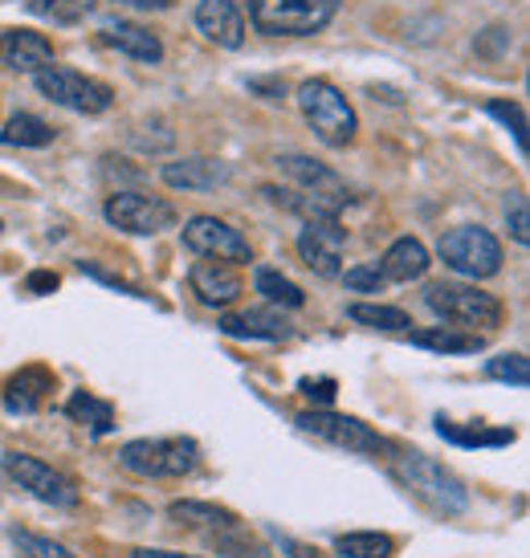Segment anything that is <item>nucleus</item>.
I'll return each instance as SVG.
<instances>
[{
    "instance_id": "a211bd4d",
    "label": "nucleus",
    "mask_w": 530,
    "mask_h": 558,
    "mask_svg": "<svg viewBox=\"0 0 530 558\" xmlns=\"http://www.w3.org/2000/svg\"><path fill=\"white\" fill-rule=\"evenodd\" d=\"M53 391V372L49 367H21V372L4 384V408L13 412V416H33L41 403H46V396Z\"/></svg>"
},
{
    "instance_id": "ddd939ff",
    "label": "nucleus",
    "mask_w": 530,
    "mask_h": 558,
    "mask_svg": "<svg viewBox=\"0 0 530 558\" xmlns=\"http://www.w3.org/2000/svg\"><path fill=\"white\" fill-rule=\"evenodd\" d=\"M278 171L281 175H290L298 184V192H306L314 201L330 204V208H344L351 196H347V184L335 175L330 168H323L318 159H306V156H281L278 159Z\"/></svg>"
},
{
    "instance_id": "39448f33",
    "label": "nucleus",
    "mask_w": 530,
    "mask_h": 558,
    "mask_svg": "<svg viewBox=\"0 0 530 558\" xmlns=\"http://www.w3.org/2000/svg\"><path fill=\"white\" fill-rule=\"evenodd\" d=\"M119 465L135 477H184L201 465V449L188 436H164V440H131L119 452Z\"/></svg>"
},
{
    "instance_id": "7ed1b4c3",
    "label": "nucleus",
    "mask_w": 530,
    "mask_h": 558,
    "mask_svg": "<svg viewBox=\"0 0 530 558\" xmlns=\"http://www.w3.org/2000/svg\"><path fill=\"white\" fill-rule=\"evenodd\" d=\"M298 110H302V119L311 123V131L327 143V147H347V143L356 140V131H359L356 110H351V102L344 98V90H335L330 82H323V78L302 82V86H298Z\"/></svg>"
},
{
    "instance_id": "7c9ffc66",
    "label": "nucleus",
    "mask_w": 530,
    "mask_h": 558,
    "mask_svg": "<svg viewBox=\"0 0 530 558\" xmlns=\"http://www.w3.org/2000/svg\"><path fill=\"white\" fill-rule=\"evenodd\" d=\"M33 13L53 25H79L94 13V0H33Z\"/></svg>"
},
{
    "instance_id": "f704fd0d",
    "label": "nucleus",
    "mask_w": 530,
    "mask_h": 558,
    "mask_svg": "<svg viewBox=\"0 0 530 558\" xmlns=\"http://www.w3.org/2000/svg\"><path fill=\"white\" fill-rule=\"evenodd\" d=\"M344 281H347V290H356V294H380L384 274H380V265H356V269L344 274Z\"/></svg>"
},
{
    "instance_id": "c756f323",
    "label": "nucleus",
    "mask_w": 530,
    "mask_h": 558,
    "mask_svg": "<svg viewBox=\"0 0 530 558\" xmlns=\"http://www.w3.org/2000/svg\"><path fill=\"white\" fill-rule=\"evenodd\" d=\"M347 318L359 326H372V330H392V335H400L412 326L405 311H396V306H368V302H356V306H347Z\"/></svg>"
},
{
    "instance_id": "0eeeda50",
    "label": "nucleus",
    "mask_w": 530,
    "mask_h": 558,
    "mask_svg": "<svg viewBox=\"0 0 530 558\" xmlns=\"http://www.w3.org/2000/svg\"><path fill=\"white\" fill-rule=\"evenodd\" d=\"M0 469H4V477L16 481L25 494H33L37 501H46V506H58V510L79 506V485L65 477V473H58L53 465L29 457V452H4Z\"/></svg>"
},
{
    "instance_id": "58836bf2",
    "label": "nucleus",
    "mask_w": 530,
    "mask_h": 558,
    "mask_svg": "<svg viewBox=\"0 0 530 558\" xmlns=\"http://www.w3.org/2000/svg\"><path fill=\"white\" fill-rule=\"evenodd\" d=\"M131 558H196V555H176V550H147V546H140V550H131Z\"/></svg>"
},
{
    "instance_id": "e433bc0d",
    "label": "nucleus",
    "mask_w": 530,
    "mask_h": 558,
    "mask_svg": "<svg viewBox=\"0 0 530 558\" xmlns=\"http://www.w3.org/2000/svg\"><path fill=\"white\" fill-rule=\"evenodd\" d=\"M302 391L318 403H330L335 400V379H302Z\"/></svg>"
},
{
    "instance_id": "393cba45",
    "label": "nucleus",
    "mask_w": 530,
    "mask_h": 558,
    "mask_svg": "<svg viewBox=\"0 0 530 558\" xmlns=\"http://www.w3.org/2000/svg\"><path fill=\"white\" fill-rule=\"evenodd\" d=\"M437 433L453 445H461V449H502V445H515V433L510 428H461V424H453V420L437 416Z\"/></svg>"
},
{
    "instance_id": "f03ea898",
    "label": "nucleus",
    "mask_w": 530,
    "mask_h": 558,
    "mask_svg": "<svg viewBox=\"0 0 530 558\" xmlns=\"http://www.w3.org/2000/svg\"><path fill=\"white\" fill-rule=\"evenodd\" d=\"M429 311L445 318V323L461 326V330H498L502 326V302L494 294H485L478 286H466V281H437V286H429Z\"/></svg>"
},
{
    "instance_id": "4468645a",
    "label": "nucleus",
    "mask_w": 530,
    "mask_h": 558,
    "mask_svg": "<svg viewBox=\"0 0 530 558\" xmlns=\"http://www.w3.org/2000/svg\"><path fill=\"white\" fill-rule=\"evenodd\" d=\"M188 286H192V294L201 298L204 306H233L237 298H241V274H237L229 262H201L192 265V274H188Z\"/></svg>"
},
{
    "instance_id": "473e14b6",
    "label": "nucleus",
    "mask_w": 530,
    "mask_h": 558,
    "mask_svg": "<svg viewBox=\"0 0 530 558\" xmlns=\"http://www.w3.org/2000/svg\"><path fill=\"white\" fill-rule=\"evenodd\" d=\"M13 543L25 558H79V555H70L62 543L41 538V534H25V530H13Z\"/></svg>"
},
{
    "instance_id": "6e6552de",
    "label": "nucleus",
    "mask_w": 530,
    "mask_h": 558,
    "mask_svg": "<svg viewBox=\"0 0 530 558\" xmlns=\"http://www.w3.org/2000/svg\"><path fill=\"white\" fill-rule=\"evenodd\" d=\"M37 90L46 94L49 102H58L65 110H79V114H103L115 102L107 82H94L86 74H79V70H62V65L37 70Z\"/></svg>"
},
{
    "instance_id": "cd10ccee",
    "label": "nucleus",
    "mask_w": 530,
    "mask_h": 558,
    "mask_svg": "<svg viewBox=\"0 0 530 558\" xmlns=\"http://www.w3.org/2000/svg\"><path fill=\"white\" fill-rule=\"evenodd\" d=\"M208 543H213V550H217L220 558H269L265 543H257L245 526L213 530V534H208Z\"/></svg>"
},
{
    "instance_id": "412c9836",
    "label": "nucleus",
    "mask_w": 530,
    "mask_h": 558,
    "mask_svg": "<svg viewBox=\"0 0 530 558\" xmlns=\"http://www.w3.org/2000/svg\"><path fill=\"white\" fill-rule=\"evenodd\" d=\"M103 41L110 49H119L127 58H135V62H152L156 65L164 58V46H159V37L152 29H143V25H131V21H115L103 29Z\"/></svg>"
},
{
    "instance_id": "f8f14e48",
    "label": "nucleus",
    "mask_w": 530,
    "mask_h": 558,
    "mask_svg": "<svg viewBox=\"0 0 530 558\" xmlns=\"http://www.w3.org/2000/svg\"><path fill=\"white\" fill-rule=\"evenodd\" d=\"M184 245L201 257H213V262H229V265H245L253 262L250 241L237 233L233 225H225L217 217H192L184 225Z\"/></svg>"
},
{
    "instance_id": "f3484780",
    "label": "nucleus",
    "mask_w": 530,
    "mask_h": 558,
    "mask_svg": "<svg viewBox=\"0 0 530 558\" xmlns=\"http://www.w3.org/2000/svg\"><path fill=\"white\" fill-rule=\"evenodd\" d=\"M233 180V168L220 163V159H176V163H164V184L168 187H184V192H213V187L229 184Z\"/></svg>"
},
{
    "instance_id": "c9c22d12",
    "label": "nucleus",
    "mask_w": 530,
    "mask_h": 558,
    "mask_svg": "<svg viewBox=\"0 0 530 558\" xmlns=\"http://www.w3.org/2000/svg\"><path fill=\"white\" fill-rule=\"evenodd\" d=\"M506 220H510V233H515V241H518V245H527V241H530L527 196H515V201L506 204Z\"/></svg>"
},
{
    "instance_id": "2f4dec72",
    "label": "nucleus",
    "mask_w": 530,
    "mask_h": 558,
    "mask_svg": "<svg viewBox=\"0 0 530 558\" xmlns=\"http://www.w3.org/2000/svg\"><path fill=\"white\" fill-rule=\"evenodd\" d=\"M485 375L498 379V384H510V388H527L530 363H527V355H498L485 363Z\"/></svg>"
},
{
    "instance_id": "9d476101",
    "label": "nucleus",
    "mask_w": 530,
    "mask_h": 558,
    "mask_svg": "<svg viewBox=\"0 0 530 558\" xmlns=\"http://www.w3.org/2000/svg\"><path fill=\"white\" fill-rule=\"evenodd\" d=\"M344 248L347 229L339 225V217H314L298 233V257L318 278H339L344 274Z\"/></svg>"
},
{
    "instance_id": "a19ab883",
    "label": "nucleus",
    "mask_w": 530,
    "mask_h": 558,
    "mask_svg": "<svg viewBox=\"0 0 530 558\" xmlns=\"http://www.w3.org/2000/svg\"><path fill=\"white\" fill-rule=\"evenodd\" d=\"M123 4H135V9H168L172 0H123Z\"/></svg>"
},
{
    "instance_id": "a878e982",
    "label": "nucleus",
    "mask_w": 530,
    "mask_h": 558,
    "mask_svg": "<svg viewBox=\"0 0 530 558\" xmlns=\"http://www.w3.org/2000/svg\"><path fill=\"white\" fill-rule=\"evenodd\" d=\"M335 555L344 558H392L396 555V538L380 534V530H351L335 538Z\"/></svg>"
},
{
    "instance_id": "4be33fe9",
    "label": "nucleus",
    "mask_w": 530,
    "mask_h": 558,
    "mask_svg": "<svg viewBox=\"0 0 530 558\" xmlns=\"http://www.w3.org/2000/svg\"><path fill=\"white\" fill-rule=\"evenodd\" d=\"M375 265H380L384 281H417L429 274V248H424L421 241H412V236H400V241L384 253V262H375Z\"/></svg>"
},
{
    "instance_id": "f257e3e1",
    "label": "nucleus",
    "mask_w": 530,
    "mask_h": 558,
    "mask_svg": "<svg viewBox=\"0 0 530 558\" xmlns=\"http://www.w3.org/2000/svg\"><path fill=\"white\" fill-rule=\"evenodd\" d=\"M392 477L400 481V485H405L408 494L417 497L421 506H429L433 513H441V518H457V513L469 510L466 485L453 477L441 461L424 457V452H400V457L392 461Z\"/></svg>"
},
{
    "instance_id": "6ab92c4d",
    "label": "nucleus",
    "mask_w": 530,
    "mask_h": 558,
    "mask_svg": "<svg viewBox=\"0 0 530 558\" xmlns=\"http://www.w3.org/2000/svg\"><path fill=\"white\" fill-rule=\"evenodd\" d=\"M220 335L229 339H265V342H281L294 335V326L286 323L281 314L274 311H245V314H225L220 318Z\"/></svg>"
},
{
    "instance_id": "4c0bfd02",
    "label": "nucleus",
    "mask_w": 530,
    "mask_h": 558,
    "mask_svg": "<svg viewBox=\"0 0 530 558\" xmlns=\"http://www.w3.org/2000/svg\"><path fill=\"white\" fill-rule=\"evenodd\" d=\"M25 290L29 294H49V290H58V274H29Z\"/></svg>"
},
{
    "instance_id": "2eb2a0df",
    "label": "nucleus",
    "mask_w": 530,
    "mask_h": 558,
    "mask_svg": "<svg viewBox=\"0 0 530 558\" xmlns=\"http://www.w3.org/2000/svg\"><path fill=\"white\" fill-rule=\"evenodd\" d=\"M0 62L21 74H37L53 62V46H49V37L33 29H9L0 37Z\"/></svg>"
},
{
    "instance_id": "aec40b11",
    "label": "nucleus",
    "mask_w": 530,
    "mask_h": 558,
    "mask_svg": "<svg viewBox=\"0 0 530 558\" xmlns=\"http://www.w3.org/2000/svg\"><path fill=\"white\" fill-rule=\"evenodd\" d=\"M408 342L421 347V351H433V355H478L485 347V335L453 330V326H429V330H412Z\"/></svg>"
},
{
    "instance_id": "20e7f679",
    "label": "nucleus",
    "mask_w": 530,
    "mask_h": 558,
    "mask_svg": "<svg viewBox=\"0 0 530 558\" xmlns=\"http://www.w3.org/2000/svg\"><path fill=\"white\" fill-rule=\"evenodd\" d=\"M339 13V0H250L253 29L269 37H311L327 29Z\"/></svg>"
},
{
    "instance_id": "b1692460",
    "label": "nucleus",
    "mask_w": 530,
    "mask_h": 558,
    "mask_svg": "<svg viewBox=\"0 0 530 558\" xmlns=\"http://www.w3.org/2000/svg\"><path fill=\"white\" fill-rule=\"evenodd\" d=\"M65 416L82 424L91 436H107L115 428V408L107 400H98L91 391H74V400L65 403Z\"/></svg>"
},
{
    "instance_id": "72a5a7b5",
    "label": "nucleus",
    "mask_w": 530,
    "mask_h": 558,
    "mask_svg": "<svg viewBox=\"0 0 530 558\" xmlns=\"http://www.w3.org/2000/svg\"><path fill=\"white\" fill-rule=\"evenodd\" d=\"M485 110H490L494 119H502V123H506L510 131H515L518 151L527 156V114H522V107H515V102H502V98H494V102H490Z\"/></svg>"
},
{
    "instance_id": "9b49d317",
    "label": "nucleus",
    "mask_w": 530,
    "mask_h": 558,
    "mask_svg": "<svg viewBox=\"0 0 530 558\" xmlns=\"http://www.w3.org/2000/svg\"><path fill=\"white\" fill-rule=\"evenodd\" d=\"M107 220L115 229L135 236H156L176 225V208L159 196H143V192H115L107 201Z\"/></svg>"
},
{
    "instance_id": "423d86ee",
    "label": "nucleus",
    "mask_w": 530,
    "mask_h": 558,
    "mask_svg": "<svg viewBox=\"0 0 530 558\" xmlns=\"http://www.w3.org/2000/svg\"><path fill=\"white\" fill-rule=\"evenodd\" d=\"M437 253L453 274L473 278V281L494 278L502 269L498 236L490 233V229H478V225H457V229H449V233L437 241Z\"/></svg>"
},
{
    "instance_id": "1a4fd4ad",
    "label": "nucleus",
    "mask_w": 530,
    "mask_h": 558,
    "mask_svg": "<svg viewBox=\"0 0 530 558\" xmlns=\"http://www.w3.org/2000/svg\"><path fill=\"white\" fill-rule=\"evenodd\" d=\"M294 424L306 436L330 445V449H344V452H380L384 449V440H380L363 420L339 416V412H330V408H311V412H302Z\"/></svg>"
},
{
    "instance_id": "c85d7f7f",
    "label": "nucleus",
    "mask_w": 530,
    "mask_h": 558,
    "mask_svg": "<svg viewBox=\"0 0 530 558\" xmlns=\"http://www.w3.org/2000/svg\"><path fill=\"white\" fill-rule=\"evenodd\" d=\"M253 286H257V294L265 302H274V306H286V311H298L306 294H302V286H294L290 278H281L278 269H257L253 274Z\"/></svg>"
},
{
    "instance_id": "ea45409f",
    "label": "nucleus",
    "mask_w": 530,
    "mask_h": 558,
    "mask_svg": "<svg viewBox=\"0 0 530 558\" xmlns=\"http://www.w3.org/2000/svg\"><path fill=\"white\" fill-rule=\"evenodd\" d=\"M281 546H286V550H294V558H314V555H318L314 546H298V543H290V538H281Z\"/></svg>"
},
{
    "instance_id": "bb28decb",
    "label": "nucleus",
    "mask_w": 530,
    "mask_h": 558,
    "mask_svg": "<svg viewBox=\"0 0 530 558\" xmlns=\"http://www.w3.org/2000/svg\"><path fill=\"white\" fill-rule=\"evenodd\" d=\"M53 135L58 131L46 119H37V114H13L4 123V131H0V143L4 147H46V143H53Z\"/></svg>"
},
{
    "instance_id": "5701e85b",
    "label": "nucleus",
    "mask_w": 530,
    "mask_h": 558,
    "mask_svg": "<svg viewBox=\"0 0 530 558\" xmlns=\"http://www.w3.org/2000/svg\"><path fill=\"white\" fill-rule=\"evenodd\" d=\"M168 518L180 522V526H196V530H225V526H241V518L225 506H213V501H172L168 506Z\"/></svg>"
},
{
    "instance_id": "dca6fc26",
    "label": "nucleus",
    "mask_w": 530,
    "mask_h": 558,
    "mask_svg": "<svg viewBox=\"0 0 530 558\" xmlns=\"http://www.w3.org/2000/svg\"><path fill=\"white\" fill-rule=\"evenodd\" d=\"M196 25L208 41H217L225 49H237L245 41V16L233 0H201L196 4Z\"/></svg>"
}]
</instances>
